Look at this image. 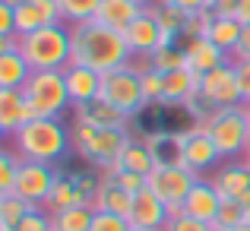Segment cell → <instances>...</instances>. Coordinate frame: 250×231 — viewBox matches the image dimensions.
Returning a JSON list of instances; mask_svg holds the SVG:
<instances>
[{
    "mask_svg": "<svg viewBox=\"0 0 250 231\" xmlns=\"http://www.w3.org/2000/svg\"><path fill=\"white\" fill-rule=\"evenodd\" d=\"M149 13L155 16L159 29L165 32V38H168L171 44H174V38H184V29H187V19H190L187 10L174 6L171 0H155V3L149 6Z\"/></svg>",
    "mask_w": 250,
    "mask_h": 231,
    "instance_id": "603a6c76",
    "label": "cell"
},
{
    "mask_svg": "<svg viewBox=\"0 0 250 231\" xmlns=\"http://www.w3.org/2000/svg\"><path fill=\"white\" fill-rule=\"evenodd\" d=\"M238 22L241 25H250V0H241V6H238Z\"/></svg>",
    "mask_w": 250,
    "mask_h": 231,
    "instance_id": "ee69618b",
    "label": "cell"
},
{
    "mask_svg": "<svg viewBox=\"0 0 250 231\" xmlns=\"http://www.w3.org/2000/svg\"><path fill=\"white\" fill-rule=\"evenodd\" d=\"M244 165H247V168H250V149H247V152H244Z\"/></svg>",
    "mask_w": 250,
    "mask_h": 231,
    "instance_id": "7dc6e473",
    "label": "cell"
},
{
    "mask_svg": "<svg viewBox=\"0 0 250 231\" xmlns=\"http://www.w3.org/2000/svg\"><path fill=\"white\" fill-rule=\"evenodd\" d=\"M215 231H250V222L247 225H238V228H215Z\"/></svg>",
    "mask_w": 250,
    "mask_h": 231,
    "instance_id": "f6af8a7d",
    "label": "cell"
},
{
    "mask_svg": "<svg viewBox=\"0 0 250 231\" xmlns=\"http://www.w3.org/2000/svg\"><path fill=\"white\" fill-rule=\"evenodd\" d=\"M200 102L206 105V111L212 114L215 108H234V105H244L241 98V85H238V73H234V61L222 63V67L209 70L200 76Z\"/></svg>",
    "mask_w": 250,
    "mask_h": 231,
    "instance_id": "9c48e42d",
    "label": "cell"
},
{
    "mask_svg": "<svg viewBox=\"0 0 250 231\" xmlns=\"http://www.w3.org/2000/svg\"><path fill=\"white\" fill-rule=\"evenodd\" d=\"M130 231H152V228H130Z\"/></svg>",
    "mask_w": 250,
    "mask_h": 231,
    "instance_id": "f907efd6",
    "label": "cell"
},
{
    "mask_svg": "<svg viewBox=\"0 0 250 231\" xmlns=\"http://www.w3.org/2000/svg\"><path fill=\"white\" fill-rule=\"evenodd\" d=\"M70 206H89V203L83 200L73 174H57V184L51 190V196L44 200V209L48 212H61V209H70Z\"/></svg>",
    "mask_w": 250,
    "mask_h": 231,
    "instance_id": "484cf974",
    "label": "cell"
},
{
    "mask_svg": "<svg viewBox=\"0 0 250 231\" xmlns=\"http://www.w3.org/2000/svg\"><path fill=\"white\" fill-rule=\"evenodd\" d=\"M98 3H102V0H57V6H61V19L70 22V25L85 22V19H95Z\"/></svg>",
    "mask_w": 250,
    "mask_h": 231,
    "instance_id": "4dcf8cb0",
    "label": "cell"
},
{
    "mask_svg": "<svg viewBox=\"0 0 250 231\" xmlns=\"http://www.w3.org/2000/svg\"><path fill=\"white\" fill-rule=\"evenodd\" d=\"M244 108H247V117H250V105H244Z\"/></svg>",
    "mask_w": 250,
    "mask_h": 231,
    "instance_id": "816d5d0a",
    "label": "cell"
},
{
    "mask_svg": "<svg viewBox=\"0 0 250 231\" xmlns=\"http://www.w3.org/2000/svg\"><path fill=\"white\" fill-rule=\"evenodd\" d=\"M162 231H215V228L209 225V222H203V219H193V215H187V212H177V215L168 219V225Z\"/></svg>",
    "mask_w": 250,
    "mask_h": 231,
    "instance_id": "8d00e7d4",
    "label": "cell"
},
{
    "mask_svg": "<svg viewBox=\"0 0 250 231\" xmlns=\"http://www.w3.org/2000/svg\"><path fill=\"white\" fill-rule=\"evenodd\" d=\"M174 6H181V10H187L190 16L193 13H203V10H209V0H171Z\"/></svg>",
    "mask_w": 250,
    "mask_h": 231,
    "instance_id": "7bdbcfd3",
    "label": "cell"
},
{
    "mask_svg": "<svg viewBox=\"0 0 250 231\" xmlns=\"http://www.w3.org/2000/svg\"><path fill=\"white\" fill-rule=\"evenodd\" d=\"M32 76L22 51H0V89H22Z\"/></svg>",
    "mask_w": 250,
    "mask_h": 231,
    "instance_id": "cb8c5ba5",
    "label": "cell"
},
{
    "mask_svg": "<svg viewBox=\"0 0 250 231\" xmlns=\"http://www.w3.org/2000/svg\"><path fill=\"white\" fill-rule=\"evenodd\" d=\"M127 215H117V212H104V209H95V219H92V228L89 231H130Z\"/></svg>",
    "mask_w": 250,
    "mask_h": 231,
    "instance_id": "d590c367",
    "label": "cell"
},
{
    "mask_svg": "<svg viewBox=\"0 0 250 231\" xmlns=\"http://www.w3.org/2000/svg\"><path fill=\"white\" fill-rule=\"evenodd\" d=\"M241 32H244V25H241L234 16H212L209 19V29H206V38L215 42L228 57H231L234 48H238V42H241Z\"/></svg>",
    "mask_w": 250,
    "mask_h": 231,
    "instance_id": "d4e9b609",
    "label": "cell"
},
{
    "mask_svg": "<svg viewBox=\"0 0 250 231\" xmlns=\"http://www.w3.org/2000/svg\"><path fill=\"white\" fill-rule=\"evenodd\" d=\"M124 38H127V44H130V54H140V57H152L159 48H165V44H171L168 38H165V32L159 29V22H155V16L149 13V6H146V13L143 16H136L133 22L124 29Z\"/></svg>",
    "mask_w": 250,
    "mask_h": 231,
    "instance_id": "7c38bea8",
    "label": "cell"
},
{
    "mask_svg": "<svg viewBox=\"0 0 250 231\" xmlns=\"http://www.w3.org/2000/svg\"><path fill=\"white\" fill-rule=\"evenodd\" d=\"M13 10H16V35H29V32H38L42 25H51V19L44 16V10L35 0H25Z\"/></svg>",
    "mask_w": 250,
    "mask_h": 231,
    "instance_id": "f1b7e54d",
    "label": "cell"
},
{
    "mask_svg": "<svg viewBox=\"0 0 250 231\" xmlns=\"http://www.w3.org/2000/svg\"><path fill=\"white\" fill-rule=\"evenodd\" d=\"M250 215H247V206L244 200H222V209L215 215L212 228H238V225H247Z\"/></svg>",
    "mask_w": 250,
    "mask_h": 231,
    "instance_id": "1f68e13d",
    "label": "cell"
},
{
    "mask_svg": "<svg viewBox=\"0 0 250 231\" xmlns=\"http://www.w3.org/2000/svg\"><path fill=\"white\" fill-rule=\"evenodd\" d=\"M32 209H35V206H32V203H25L22 196H16V193H0V225L16 228L19 222L32 212Z\"/></svg>",
    "mask_w": 250,
    "mask_h": 231,
    "instance_id": "f546056e",
    "label": "cell"
},
{
    "mask_svg": "<svg viewBox=\"0 0 250 231\" xmlns=\"http://www.w3.org/2000/svg\"><path fill=\"white\" fill-rule=\"evenodd\" d=\"M102 174V171H98ZM92 209H104V212H117V215H127L130 219V209H133V193L121 187L111 174H102V190L95 196V206Z\"/></svg>",
    "mask_w": 250,
    "mask_h": 231,
    "instance_id": "7402d4cb",
    "label": "cell"
},
{
    "mask_svg": "<svg viewBox=\"0 0 250 231\" xmlns=\"http://www.w3.org/2000/svg\"><path fill=\"white\" fill-rule=\"evenodd\" d=\"M219 162H222L219 146H215L212 136L203 130V124L181 136V165H187L190 171L203 174L206 168H212V165H219Z\"/></svg>",
    "mask_w": 250,
    "mask_h": 231,
    "instance_id": "8fae6325",
    "label": "cell"
},
{
    "mask_svg": "<svg viewBox=\"0 0 250 231\" xmlns=\"http://www.w3.org/2000/svg\"><path fill=\"white\" fill-rule=\"evenodd\" d=\"M70 136H73L76 152L89 165H95L102 174L114 168V165L121 162L124 149L133 143L127 130H95V127H89V124H76Z\"/></svg>",
    "mask_w": 250,
    "mask_h": 231,
    "instance_id": "277c9868",
    "label": "cell"
},
{
    "mask_svg": "<svg viewBox=\"0 0 250 231\" xmlns=\"http://www.w3.org/2000/svg\"><path fill=\"white\" fill-rule=\"evenodd\" d=\"M0 3H6V6H19V3H25V0H0Z\"/></svg>",
    "mask_w": 250,
    "mask_h": 231,
    "instance_id": "bcb514c9",
    "label": "cell"
},
{
    "mask_svg": "<svg viewBox=\"0 0 250 231\" xmlns=\"http://www.w3.org/2000/svg\"><path fill=\"white\" fill-rule=\"evenodd\" d=\"M22 92H25V102L32 105V111L38 117H61L67 108H73L63 70H32Z\"/></svg>",
    "mask_w": 250,
    "mask_h": 231,
    "instance_id": "8992f818",
    "label": "cell"
},
{
    "mask_svg": "<svg viewBox=\"0 0 250 231\" xmlns=\"http://www.w3.org/2000/svg\"><path fill=\"white\" fill-rule=\"evenodd\" d=\"M181 209L187 215H193V219H203V222H209V225H212L215 215H219V209H222V193L215 190L212 181L196 177V184L190 187V193H187V200H184Z\"/></svg>",
    "mask_w": 250,
    "mask_h": 231,
    "instance_id": "9a60e30c",
    "label": "cell"
},
{
    "mask_svg": "<svg viewBox=\"0 0 250 231\" xmlns=\"http://www.w3.org/2000/svg\"><path fill=\"white\" fill-rule=\"evenodd\" d=\"M19 168H22V158L16 152H0V193H13V184L19 177Z\"/></svg>",
    "mask_w": 250,
    "mask_h": 231,
    "instance_id": "e575fe53",
    "label": "cell"
},
{
    "mask_svg": "<svg viewBox=\"0 0 250 231\" xmlns=\"http://www.w3.org/2000/svg\"><path fill=\"white\" fill-rule=\"evenodd\" d=\"M203 130L212 136V143L219 146V155L225 158H238L250 149V117L244 105L234 108H215L212 114L203 121Z\"/></svg>",
    "mask_w": 250,
    "mask_h": 231,
    "instance_id": "5b68a950",
    "label": "cell"
},
{
    "mask_svg": "<svg viewBox=\"0 0 250 231\" xmlns=\"http://www.w3.org/2000/svg\"><path fill=\"white\" fill-rule=\"evenodd\" d=\"M54 184H57V171L51 168V165H44V162H22L19 177H16V184H13V193L22 196V200L32 203V206L44 209V200L51 196Z\"/></svg>",
    "mask_w": 250,
    "mask_h": 231,
    "instance_id": "30bf717a",
    "label": "cell"
},
{
    "mask_svg": "<svg viewBox=\"0 0 250 231\" xmlns=\"http://www.w3.org/2000/svg\"><path fill=\"white\" fill-rule=\"evenodd\" d=\"M196 171H190L187 165H181V162H159L152 171L146 174V187H152V193H159L162 200L168 203V209H171V215H177V212H184V200H187V193H190V187L196 184Z\"/></svg>",
    "mask_w": 250,
    "mask_h": 231,
    "instance_id": "52a82bcc",
    "label": "cell"
},
{
    "mask_svg": "<svg viewBox=\"0 0 250 231\" xmlns=\"http://www.w3.org/2000/svg\"><path fill=\"white\" fill-rule=\"evenodd\" d=\"M200 92V73L190 67L165 73V92H162V105H187L190 98Z\"/></svg>",
    "mask_w": 250,
    "mask_h": 231,
    "instance_id": "44dd1931",
    "label": "cell"
},
{
    "mask_svg": "<svg viewBox=\"0 0 250 231\" xmlns=\"http://www.w3.org/2000/svg\"><path fill=\"white\" fill-rule=\"evenodd\" d=\"M16 231H51V212H48V209H42V206H35L16 225Z\"/></svg>",
    "mask_w": 250,
    "mask_h": 231,
    "instance_id": "74e56055",
    "label": "cell"
},
{
    "mask_svg": "<svg viewBox=\"0 0 250 231\" xmlns=\"http://www.w3.org/2000/svg\"><path fill=\"white\" fill-rule=\"evenodd\" d=\"M35 111L25 102L22 89H0V130L6 136H13L16 130H22L29 121H35Z\"/></svg>",
    "mask_w": 250,
    "mask_h": 231,
    "instance_id": "5bb4252c",
    "label": "cell"
},
{
    "mask_svg": "<svg viewBox=\"0 0 250 231\" xmlns=\"http://www.w3.org/2000/svg\"><path fill=\"white\" fill-rule=\"evenodd\" d=\"M70 42H73V61L70 63H83V67H92L98 73H111V70L130 63V57H133L124 32L108 29L98 19L70 25Z\"/></svg>",
    "mask_w": 250,
    "mask_h": 231,
    "instance_id": "6da1fadb",
    "label": "cell"
},
{
    "mask_svg": "<svg viewBox=\"0 0 250 231\" xmlns=\"http://www.w3.org/2000/svg\"><path fill=\"white\" fill-rule=\"evenodd\" d=\"M143 13H146V6L136 3V0H102L95 19L102 25H108V29H114V32H124L136 16H143Z\"/></svg>",
    "mask_w": 250,
    "mask_h": 231,
    "instance_id": "d6986e66",
    "label": "cell"
},
{
    "mask_svg": "<svg viewBox=\"0 0 250 231\" xmlns=\"http://www.w3.org/2000/svg\"><path fill=\"white\" fill-rule=\"evenodd\" d=\"M117 184H121L127 193H136V190L146 187V174H136V171H108Z\"/></svg>",
    "mask_w": 250,
    "mask_h": 231,
    "instance_id": "f35d334b",
    "label": "cell"
},
{
    "mask_svg": "<svg viewBox=\"0 0 250 231\" xmlns=\"http://www.w3.org/2000/svg\"><path fill=\"white\" fill-rule=\"evenodd\" d=\"M231 61H250V25H244V32H241V42L234 48Z\"/></svg>",
    "mask_w": 250,
    "mask_h": 231,
    "instance_id": "b9f144b4",
    "label": "cell"
},
{
    "mask_svg": "<svg viewBox=\"0 0 250 231\" xmlns=\"http://www.w3.org/2000/svg\"><path fill=\"white\" fill-rule=\"evenodd\" d=\"M149 63H152L155 70H162V73H174V70L187 67V54H184V48H177V44H165V48H159L149 57Z\"/></svg>",
    "mask_w": 250,
    "mask_h": 231,
    "instance_id": "d6a6232c",
    "label": "cell"
},
{
    "mask_svg": "<svg viewBox=\"0 0 250 231\" xmlns=\"http://www.w3.org/2000/svg\"><path fill=\"white\" fill-rule=\"evenodd\" d=\"M136 3H143V6H149V3H155V0H136Z\"/></svg>",
    "mask_w": 250,
    "mask_h": 231,
    "instance_id": "c3c4849f",
    "label": "cell"
},
{
    "mask_svg": "<svg viewBox=\"0 0 250 231\" xmlns=\"http://www.w3.org/2000/svg\"><path fill=\"white\" fill-rule=\"evenodd\" d=\"M63 79H67V92H70V102L73 108L92 102V98L102 95V73L92 67H83V63H70L63 67Z\"/></svg>",
    "mask_w": 250,
    "mask_h": 231,
    "instance_id": "e0dca14e",
    "label": "cell"
},
{
    "mask_svg": "<svg viewBox=\"0 0 250 231\" xmlns=\"http://www.w3.org/2000/svg\"><path fill=\"white\" fill-rule=\"evenodd\" d=\"M234 73H238L241 98H244V105H250V61H234Z\"/></svg>",
    "mask_w": 250,
    "mask_h": 231,
    "instance_id": "ab89813d",
    "label": "cell"
},
{
    "mask_svg": "<svg viewBox=\"0 0 250 231\" xmlns=\"http://www.w3.org/2000/svg\"><path fill=\"white\" fill-rule=\"evenodd\" d=\"M19 51L29 61L32 70H63L73 61V42H70V25L51 22L38 32L19 35Z\"/></svg>",
    "mask_w": 250,
    "mask_h": 231,
    "instance_id": "3957f363",
    "label": "cell"
},
{
    "mask_svg": "<svg viewBox=\"0 0 250 231\" xmlns=\"http://www.w3.org/2000/svg\"><path fill=\"white\" fill-rule=\"evenodd\" d=\"M0 231H16V228H6V225H0Z\"/></svg>",
    "mask_w": 250,
    "mask_h": 231,
    "instance_id": "681fc988",
    "label": "cell"
},
{
    "mask_svg": "<svg viewBox=\"0 0 250 231\" xmlns=\"http://www.w3.org/2000/svg\"><path fill=\"white\" fill-rule=\"evenodd\" d=\"M10 140H13V152L22 162L54 165L57 158L67 155V146L73 143V136L67 133L61 117H35L22 130H16Z\"/></svg>",
    "mask_w": 250,
    "mask_h": 231,
    "instance_id": "7a4b0ae2",
    "label": "cell"
},
{
    "mask_svg": "<svg viewBox=\"0 0 250 231\" xmlns=\"http://www.w3.org/2000/svg\"><path fill=\"white\" fill-rule=\"evenodd\" d=\"M171 219L168 203L159 193H152V187H143L133 193V209H130V225L133 228H152L162 231Z\"/></svg>",
    "mask_w": 250,
    "mask_h": 231,
    "instance_id": "4fadbf2b",
    "label": "cell"
},
{
    "mask_svg": "<svg viewBox=\"0 0 250 231\" xmlns=\"http://www.w3.org/2000/svg\"><path fill=\"white\" fill-rule=\"evenodd\" d=\"M215 190L222 193V200H244L250 193V168L244 162H231L225 168H219V174L212 177Z\"/></svg>",
    "mask_w": 250,
    "mask_h": 231,
    "instance_id": "ffe728a7",
    "label": "cell"
},
{
    "mask_svg": "<svg viewBox=\"0 0 250 231\" xmlns=\"http://www.w3.org/2000/svg\"><path fill=\"white\" fill-rule=\"evenodd\" d=\"M95 209L92 206H70L61 212H51V231H89Z\"/></svg>",
    "mask_w": 250,
    "mask_h": 231,
    "instance_id": "83f0119b",
    "label": "cell"
},
{
    "mask_svg": "<svg viewBox=\"0 0 250 231\" xmlns=\"http://www.w3.org/2000/svg\"><path fill=\"white\" fill-rule=\"evenodd\" d=\"M140 83H143V95H146V105L152 102H162V92H165V73L155 70L152 63L140 70Z\"/></svg>",
    "mask_w": 250,
    "mask_h": 231,
    "instance_id": "836d02e7",
    "label": "cell"
},
{
    "mask_svg": "<svg viewBox=\"0 0 250 231\" xmlns=\"http://www.w3.org/2000/svg\"><path fill=\"white\" fill-rule=\"evenodd\" d=\"M73 111H76V124H89V127H95V130H127V121H130L124 111H117L114 105L104 102L102 95L80 105V108H73Z\"/></svg>",
    "mask_w": 250,
    "mask_h": 231,
    "instance_id": "2e32d148",
    "label": "cell"
},
{
    "mask_svg": "<svg viewBox=\"0 0 250 231\" xmlns=\"http://www.w3.org/2000/svg\"><path fill=\"white\" fill-rule=\"evenodd\" d=\"M159 165V158H155V152L146 146V143H130L127 149H124V155H121V162L114 165L111 171H136V174H149V171ZM108 174V171H104Z\"/></svg>",
    "mask_w": 250,
    "mask_h": 231,
    "instance_id": "4316f807",
    "label": "cell"
},
{
    "mask_svg": "<svg viewBox=\"0 0 250 231\" xmlns=\"http://www.w3.org/2000/svg\"><path fill=\"white\" fill-rule=\"evenodd\" d=\"M184 54H187V67L193 70V73H200V76L231 61V57H228V54H225V51H222L215 42H209L206 35H203V38H190V42H184Z\"/></svg>",
    "mask_w": 250,
    "mask_h": 231,
    "instance_id": "ac0fdd59",
    "label": "cell"
},
{
    "mask_svg": "<svg viewBox=\"0 0 250 231\" xmlns=\"http://www.w3.org/2000/svg\"><path fill=\"white\" fill-rule=\"evenodd\" d=\"M102 98L111 102L117 111H124L127 117L140 114L146 108V95H143V83H140V70L124 63V67L102 73Z\"/></svg>",
    "mask_w": 250,
    "mask_h": 231,
    "instance_id": "ba28073f",
    "label": "cell"
},
{
    "mask_svg": "<svg viewBox=\"0 0 250 231\" xmlns=\"http://www.w3.org/2000/svg\"><path fill=\"white\" fill-rule=\"evenodd\" d=\"M238 6H241V0H209V13L212 16H234L238 19Z\"/></svg>",
    "mask_w": 250,
    "mask_h": 231,
    "instance_id": "60d3db41",
    "label": "cell"
}]
</instances>
